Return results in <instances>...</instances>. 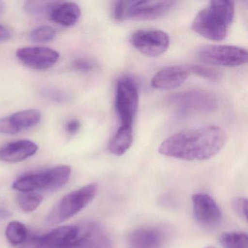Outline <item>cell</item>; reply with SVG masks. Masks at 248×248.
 <instances>
[{"mask_svg": "<svg viewBox=\"0 0 248 248\" xmlns=\"http://www.w3.org/2000/svg\"><path fill=\"white\" fill-rule=\"evenodd\" d=\"M226 140V134L221 127L205 126L170 136L161 143L159 152L183 160H207L221 150Z\"/></svg>", "mask_w": 248, "mask_h": 248, "instance_id": "1", "label": "cell"}, {"mask_svg": "<svg viewBox=\"0 0 248 248\" xmlns=\"http://www.w3.org/2000/svg\"><path fill=\"white\" fill-rule=\"evenodd\" d=\"M234 8L233 1H211L196 16L191 29L207 40L221 41L233 23Z\"/></svg>", "mask_w": 248, "mask_h": 248, "instance_id": "2", "label": "cell"}, {"mask_svg": "<svg viewBox=\"0 0 248 248\" xmlns=\"http://www.w3.org/2000/svg\"><path fill=\"white\" fill-rule=\"evenodd\" d=\"M71 172L70 167L61 165L42 172L27 174L14 181L13 188L22 193L57 191L69 181Z\"/></svg>", "mask_w": 248, "mask_h": 248, "instance_id": "3", "label": "cell"}, {"mask_svg": "<svg viewBox=\"0 0 248 248\" xmlns=\"http://www.w3.org/2000/svg\"><path fill=\"white\" fill-rule=\"evenodd\" d=\"M175 4V1H118L113 7V18L118 21H151L168 14Z\"/></svg>", "mask_w": 248, "mask_h": 248, "instance_id": "4", "label": "cell"}, {"mask_svg": "<svg viewBox=\"0 0 248 248\" xmlns=\"http://www.w3.org/2000/svg\"><path fill=\"white\" fill-rule=\"evenodd\" d=\"M97 191L98 186L90 184L66 194L47 215L46 223L59 224L76 216L92 202Z\"/></svg>", "mask_w": 248, "mask_h": 248, "instance_id": "5", "label": "cell"}, {"mask_svg": "<svg viewBox=\"0 0 248 248\" xmlns=\"http://www.w3.org/2000/svg\"><path fill=\"white\" fill-rule=\"evenodd\" d=\"M139 101V89L136 82L129 77L120 78L117 82L116 109L121 126L133 127Z\"/></svg>", "mask_w": 248, "mask_h": 248, "instance_id": "6", "label": "cell"}, {"mask_svg": "<svg viewBox=\"0 0 248 248\" xmlns=\"http://www.w3.org/2000/svg\"><path fill=\"white\" fill-rule=\"evenodd\" d=\"M202 62L213 66L236 67L248 62V51L233 46H206L197 52Z\"/></svg>", "mask_w": 248, "mask_h": 248, "instance_id": "7", "label": "cell"}, {"mask_svg": "<svg viewBox=\"0 0 248 248\" xmlns=\"http://www.w3.org/2000/svg\"><path fill=\"white\" fill-rule=\"evenodd\" d=\"M170 104L181 113L189 111H210L216 108L217 99L208 91L191 90L171 95Z\"/></svg>", "mask_w": 248, "mask_h": 248, "instance_id": "8", "label": "cell"}, {"mask_svg": "<svg viewBox=\"0 0 248 248\" xmlns=\"http://www.w3.org/2000/svg\"><path fill=\"white\" fill-rule=\"evenodd\" d=\"M130 43L142 54L155 58L165 53L170 46V37L162 30H138L131 34Z\"/></svg>", "mask_w": 248, "mask_h": 248, "instance_id": "9", "label": "cell"}, {"mask_svg": "<svg viewBox=\"0 0 248 248\" xmlns=\"http://www.w3.org/2000/svg\"><path fill=\"white\" fill-rule=\"evenodd\" d=\"M193 214L196 221L203 228L214 229L223 221V214L218 204L207 194L198 193L193 195Z\"/></svg>", "mask_w": 248, "mask_h": 248, "instance_id": "10", "label": "cell"}, {"mask_svg": "<svg viewBox=\"0 0 248 248\" xmlns=\"http://www.w3.org/2000/svg\"><path fill=\"white\" fill-rule=\"evenodd\" d=\"M78 226V234L71 248H114L109 235L98 223L88 222Z\"/></svg>", "mask_w": 248, "mask_h": 248, "instance_id": "11", "label": "cell"}, {"mask_svg": "<svg viewBox=\"0 0 248 248\" xmlns=\"http://www.w3.org/2000/svg\"><path fill=\"white\" fill-rule=\"evenodd\" d=\"M18 60L27 67L35 70L50 69L59 61V53L46 47H23L16 52Z\"/></svg>", "mask_w": 248, "mask_h": 248, "instance_id": "12", "label": "cell"}, {"mask_svg": "<svg viewBox=\"0 0 248 248\" xmlns=\"http://www.w3.org/2000/svg\"><path fill=\"white\" fill-rule=\"evenodd\" d=\"M189 75L188 65L167 66L154 75L151 85L159 91H170L181 86Z\"/></svg>", "mask_w": 248, "mask_h": 248, "instance_id": "13", "label": "cell"}, {"mask_svg": "<svg viewBox=\"0 0 248 248\" xmlns=\"http://www.w3.org/2000/svg\"><path fill=\"white\" fill-rule=\"evenodd\" d=\"M165 240V233L157 228H139L129 234V248H162Z\"/></svg>", "mask_w": 248, "mask_h": 248, "instance_id": "14", "label": "cell"}, {"mask_svg": "<svg viewBox=\"0 0 248 248\" xmlns=\"http://www.w3.org/2000/svg\"><path fill=\"white\" fill-rule=\"evenodd\" d=\"M37 150L38 146L34 141L16 140L0 147V161L10 163L22 162L35 155Z\"/></svg>", "mask_w": 248, "mask_h": 248, "instance_id": "15", "label": "cell"}, {"mask_svg": "<svg viewBox=\"0 0 248 248\" xmlns=\"http://www.w3.org/2000/svg\"><path fill=\"white\" fill-rule=\"evenodd\" d=\"M81 10L78 4L72 2H59L52 11L50 18L56 24L70 27L79 21Z\"/></svg>", "mask_w": 248, "mask_h": 248, "instance_id": "16", "label": "cell"}, {"mask_svg": "<svg viewBox=\"0 0 248 248\" xmlns=\"http://www.w3.org/2000/svg\"><path fill=\"white\" fill-rule=\"evenodd\" d=\"M133 140V127L120 126L108 143V150L112 155L122 156L130 149Z\"/></svg>", "mask_w": 248, "mask_h": 248, "instance_id": "17", "label": "cell"}, {"mask_svg": "<svg viewBox=\"0 0 248 248\" xmlns=\"http://www.w3.org/2000/svg\"><path fill=\"white\" fill-rule=\"evenodd\" d=\"M9 117L14 127L20 132L37 125L41 120V112L37 109H27L18 111Z\"/></svg>", "mask_w": 248, "mask_h": 248, "instance_id": "18", "label": "cell"}, {"mask_svg": "<svg viewBox=\"0 0 248 248\" xmlns=\"http://www.w3.org/2000/svg\"><path fill=\"white\" fill-rule=\"evenodd\" d=\"M5 236L11 245L14 246H21L28 238V229L21 222L11 221L7 226Z\"/></svg>", "mask_w": 248, "mask_h": 248, "instance_id": "19", "label": "cell"}, {"mask_svg": "<svg viewBox=\"0 0 248 248\" xmlns=\"http://www.w3.org/2000/svg\"><path fill=\"white\" fill-rule=\"evenodd\" d=\"M223 248H248V234L242 232H228L219 238Z\"/></svg>", "mask_w": 248, "mask_h": 248, "instance_id": "20", "label": "cell"}, {"mask_svg": "<svg viewBox=\"0 0 248 248\" xmlns=\"http://www.w3.org/2000/svg\"><path fill=\"white\" fill-rule=\"evenodd\" d=\"M58 3L59 1H27L24 8L29 14L34 16H50L52 11Z\"/></svg>", "mask_w": 248, "mask_h": 248, "instance_id": "21", "label": "cell"}, {"mask_svg": "<svg viewBox=\"0 0 248 248\" xmlns=\"http://www.w3.org/2000/svg\"><path fill=\"white\" fill-rule=\"evenodd\" d=\"M43 197L38 193H24L17 197V202L23 211L31 213L41 204Z\"/></svg>", "mask_w": 248, "mask_h": 248, "instance_id": "22", "label": "cell"}, {"mask_svg": "<svg viewBox=\"0 0 248 248\" xmlns=\"http://www.w3.org/2000/svg\"><path fill=\"white\" fill-rule=\"evenodd\" d=\"M188 69L191 75H194L209 80L218 81L222 77L221 73L216 69L201 65H188Z\"/></svg>", "mask_w": 248, "mask_h": 248, "instance_id": "23", "label": "cell"}, {"mask_svg": "<svg viewBox=\"0 0 248 248\" xmlns=\"http://www.w3.org/2000/svg\"><path fill=\"white\" fill-rule=\"evenodd\" d=\"M56 37V31L48 26H42L34 29L30 33L31 41L37 43H46L51 41Z\"/></svg>", "mask_w": 248, "mask_h": 248, "instance_id": "24", "label": "cell"}, {"mask_svg": "<svg viewBox=\"0 0 248 248\" xmlns=\"http://www.w3.org/2000/svg\"><path fill=\"white\" fill-rule=\"evenodd\" d=\"M41 95L45 99L57 104H66L71 100V95L66 91L55 88H44Z\"/></svg>", "mask_w": 248, "mask_h": 248, "instance_id": "25", "label": "cell"}, {"mask_svg": "<svg viewBox=\"0 0 248 248\" xmlns=\"http://www.w3.org/2000/svg\"><path fill=\"white\" fill-rule=\"evenodd\" d=\"M72 66V68L78 72H89L93 70L96 65L90 59L79 58V59L74 60Z\"/></svg>", "mask_w": 248, "mask_h": 248, "instance_id": "26", "label": "cell"}, {"mask_svg": "<svg viewBox=\"0 0 248 248\" xmlns=\"http://www.w3.org/2000/svg\"><path fill=\"white\" fill-rule=\"evenodd\" d=\"M232 207L235 213L242 217V218L247 219V214H248V200L243 197H238L235 199L232 202Z\"/></svg>", "mask_w": 248, "mask_h": 248, "instance_id": "27", "label": "cell"}, {"mask_svg": "<svg viewBox=\"0 0 248 248\" xmlns=\"http://www.w3.org/2000/svg\"><path fill=\"white\" fill-rule=\"evenodd\" d=\"M18 133L9 117L0 118V134L14 135Z\"/></svg>", "mask_w": 248, "mask_h": 248, "instance_id": "28", "label": "cell"}, {"mask_svg": "<svg viewBox=\"0 0 248 248\" xmlns=\"http://www.w3.org/2000/svg\"><path fill=\"white\" fill-rule=\"evenodd\" d=\"M81 123L78 120H71L65 126L66 132L69 134L74 135L78 133L80 129Z\"/></svg>", "mask_w": 248, "mask_h": 248, "instance_id": "29", "label": "cell"}, {"mask_svg": "<svg viewBox=\"0 0 248 248\" xmlns=\"http://www.w3.org/2000/svg\"><path fill=\"white\" fill-rule=\"evenodd\" d=\"M11 37V32L5 26L0 24V43L7 41Z\"/></svg>", "mask_w": 248, "mask_h": 248, "instance_id": "30", "label": "cell"}, {"mask_svg": "<svg viewBox=\"0 0 248 248\" xmlns=\"http://www.w3.org/2000/svg\"><path fill=\"white\" fill-rule=\"evenodd\" d=\"M11 216V213L3 207H0V217L2 218H6Z\"/></svg>", "mask_w": 248, "mask_h": 248, "instance_id": "31", "label": "cell"}, {"mask_svg": "<svg viewBox=\"0 0 248 248\" xmlns=\"http://www.w3.org/2000/svg\"><path fill=\"white\" fill-rule=\"evenodd\" d=\"M5 5L2 1H0V16L2 15V13L5 11Z\"/></svg>", "mask_w": 248, "mask_h": 248, "instance_id": "32", "label": "cell"}, {"mask_svg": "<svg viewBox=\"0 0 248 248\" xmlns=\"http://www.w3.org/2000/svg\"><path fill=\"white\" fill-rule=\"evenodd\" d=\"M214 248V247L210 246V247H207V248Z\"/></svg>", "mask_w": 248, "mask_h": 248, "instance_id": "33", "label": "cell"}]
</instances>
